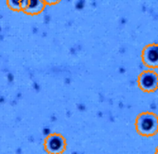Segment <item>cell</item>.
Here are the masks:
<instances>
[{"mask_svg": "<svg viewBox=\"0 0 158 154\" xmlns=\"http://www.w3.org/2000/svg\"><path fill=\"white\" fill-rule=\"evenodd\" d=\"M143 63L148 68H158V46H148L143 52Z\"/></svg>", "mask_w": 158, "mask_h": 154, "instance_id": "277c9868", "label": "cell"}, {"mask_svg": "<svg viewBox=\"0 0 158 154\" xmlns=\"http://www.w3.org/2000/svg\"><path fill=\"white\" fill-rule=\"evenodd\" d=\"M46 150L49 153H63L65 150V140L59 134H51L46 140Z\"/></svg>", "mask_w": 158, "mask_h": 154, "instance_id": "3957f363", "label": "cell"}, {"mask_svg": "<svg viewBox=\"0 0 158 154\" xmlns=\"http://www.w3.org/2000/svg\"><path fill=\"white\" fill-rule=\"evenodd\" d=\"M156 153H158V148H156Z\"/></svg>", "mask_w": 158, "mask_h": 154, "instance_id": "52a82bcc", "label": "cell"}, {"mask_svg": "<svg viewBox=\"0 0 158 154\" xmlns=\"http://www.w3.org/2000/svg\"><path fill=\"white\" fill-rule=\"evenodd\" d=\"M9 2L10 3V7H12L14 10H17L16 8H20L21 6V0H9Z\"/></svg>", "mask_w": 158, "mask_h": 154, "instance_id": "5b68a950", "label": "cell"}, {"mask_svg": "<svg viewBox=\"0 0 158 154\" xmlns=\"http://www.w3.org/2000/svg\"><path fill=\"white\" fill-rule=\"evenodd\" d=\"M135 128L138 134L150 137L158 132V116L152 113L140 114L135 121Z\"/></svg>", "mask_w": 158, "mask_h": 154, "instance_id": "6da1fadb", "label": "cell"}, {"mask_svg": "<svg viewBox=\"0 0 158 154\" xmlns=\"http://www.w3.org/2000/svg\"><path fill=\"white\" fill-rule=\"evenodd\" d=\"M137 82L142 91L152 93L158 89V75L152 70H146L139 75Z\"/></svg>", "mask_w": 158, "mask_h": 154, "instance_id": "7a4b0ae2", "label": "cell"}, {"mask_svg": "<svg viewBox=\"0 0 158 154\" xmlns=\"http://www.w3.org/2000/svg\"><path fill=\"white\" fill-rule=\"evenodd\" d=\"M45 1L48 4H55L57 2H59V0H45Z\"/></svg>", "mask_w": 158, "mask_h": 154, "instance_id": "8992f818", "label": "cell"}]
</instances>
